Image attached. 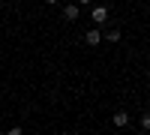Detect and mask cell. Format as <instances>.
<instances>
[{
  "label": "cell",
  "mask_w": 150,
  "mask_h": 135,
  "mask_svg": "<svg viewBox=\"0 0 150 135\" xmlns=\"http://www.w3.org/2000/svg\"><path fill=\"white\" fill-rule=\"evenodd\" d=\"M90 18H93L96 24H105V21H108V9H105V6H93V12H90Z\"/></svg>",
  "instance_id": "cell-1"
},
{
  "label": "cell",
  "mask_w": 150,
  "mask_h": 135,
  "mask_svg": "<svg viewBox=\"0 0 150 135\" xmlns=\"http://www.w3.org/2000/svg\"><path fill=\"white\" fill-rule=\"evenodd\" d=\"M63 18H66V21H75V18H78V3H66V6H63Z\"/></svg>",
  "instance_id": "cell-2"
},
{
  "label": "cell",
  "mask_w": 150,
  "mask_h": 135,
  "mask_svg": "<svg viewBox=\"0 0 150 135\" xmlns=\"http://www.w3.org/2000/svg\"><path fill=\"white\" fill-rule=\"evenodd\" d=\"M84 42H87V45H99V42H102V33H99V30H87Z\"/></svg>",
  "instance_id": "cell-3"
},
{
  "label": "cell",
  "mask_w": 150,
  "mask_h": 135,
  "mask_svg": "<svg viewBox=\"0 0 150 135\" xmlns=\"http://www.w3.org/2000/svg\"><path fill=\"white\" fill-rule=\"evenodd\" d=\"M126 123H129V114H126V111H117V114H114V126H120V129H123Z\"/></svg>",
  "instance_id": "cell-4"
},
{
  "label": "cell",
  "mask_w": 150,
  "mask_h": 135,
  "mask_svg": "<svg viewBox=\"0 0 150 135\" xmlns=\"http://www.w3.org/2000/svg\"><path fill=\"white\" fill-rule=\"evenodd\" d=\"M105 39H108V42H120V30H117V27H114V30H108V33H105Z\"/></svg>",
  "instance_id": "cell-5"
},
{
  "label": "cell",
  "mask_w": 150,
  "mask_h": 135,
  "mask_svg": "<svg viewBox=\"0 0 150 135\" xmlns=\"http://www.w3.org/2000/svg\"><path fill=\"white\" fill-rule=\"evenodd\" d=\"M141 126H144V132H150V114H141Z\"/></svg>",
  "instance_id": "cell-6"
},
{
  "label": "cell",
  "mask_w": 150,
  "mask_h": 135,
  "mask_svg": "<svg viewBox=\"0 0 150 135\" xmlns=\"http://www.w3.org/2000/svg\"><path fill=\"white\" fill-rule=\"evenodd\" d=\"M6 135H24V132H21V126H12V129H9Z\"/></svg>",
  "instance_id": "cell-7"
},
{
  "label": "cell",
  "mask_w": 150,
  "mask_h": 135,
  "mask_svg": "<svg viewBox=\"0 0 150 135\" xmlns=\"http://www.w3.org/2000/svg\"><path fill=\"white\" fill-rule=\"evenodd\" d=\"M78 6H90V0H78Z\"/></svg>",
  "instance_id": "cell-8"
},
{
  "label": "cell",
  "mask_w": 150,
  "mask_h": 135,
  "mask_svg": "<svg viewBox=\"0 0 150 135\" xmlns=\"http://www.w3.org/2000/svg\"><path fill=\"white\" fill-rule=\"evenodd\" d=\"M45 3H57V0H45Z\"/></svg>",
  "instance_id": "cell-9"
},
{
  "label": "cell",
  "mask_w": 150,
  "mask_h": 135,
  "mask_svg": "<svg viewBox=\"0 0 150 135\" xmlns=\"http://www.w3.org/2000/svg\"><path fill=\"white\" fill-rule=\"evenodd\" d=\"M138 135H147V132H138Z\"/></svg>",
  "instance_id": "cell-10"
}]
</instances>
